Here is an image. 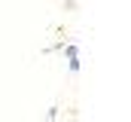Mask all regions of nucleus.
<instances>
[{"label":"nucleus","mask_w":131,"mask_h":122,"mask_svg":"<svg viewBox=\"0 0 131 122\" xmlns=\"http://www.w3.org/2000/svg\"><path fill=\"white\" fill-rule=\"evenodd\" d=\"M46 119H49V122H58V107H49V113H46Z\"/></svg>","instance_id":"f257e3e1"}]
</instances>
